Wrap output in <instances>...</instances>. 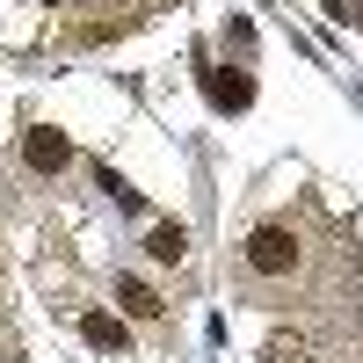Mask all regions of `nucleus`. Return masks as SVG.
Wrapping results in <instances>:
<instances>
[{"instance_id":"obj_4","label":"nucleus","mask_w":363,"mask_h":363,"mask_svg":"<svg viewBox=\"0 0 363 363\" xmlns=\"http://www.w3.org/2000/svg\"><path fill=\"white\" fill-rule=\"evenodd\" d=\"M116 298H124L131 320H160V298H153V284H145V277H116Z\"/></svg>"},{"instance_id":"obj_5","label":"nucleus","mask_w":363,"mask_h":363,"mask_svg":"<svg viewBox=\"0 0 363 363\" xmlns=\"http://www.w3.org/2000/svg\"><path fill=\"white\" fill-rule=\"evenodd\" d=\"M203 87H211V102H218V109H247V102H255V87L240 80V73H211Z\"/></svg>"},{"instance_id":"obj_3","label":"nucleus","mask_w":363,"mask_h":363,"mask_svg":"<svg viewBox=\"0 0 363 363\" xmlns=\"http://www.w3.org/2000/svg\"><path fill=\"white\" fill-rule=\"evenodd\" d=\"M80 335H87V349H116V356L131 349V327L116 320V313H87V320H80Z\"/></svg>"},{"instance_id":"obj_6","label":"nucleus","mask_w":363,"mask_h":363,"mask_svg":"<svg viewBox=\"0 0 363 363\" xmlns=\"http://www.w3.org/2000/svg\"><path fill=\"white\" fill-rule=\"evenodd\" d=\"M145 255H153V262H182V255H189V233H182V225H153V233H145Z\"/></svg>"},{"instance_id":"obj_2","label":"nucleus","mask_w":363,"mask_h":363,"mask_svg":"<svg viewBox=\"0 0 363 363\" xmlns=\"http://www.w3.org/2000/svg\"><path fill=\"white\" fill-rule=\"evenodd\" d=\"M22 160L37 167V174H58L73 160V145H66V131H22Z\"/></svg>"},{"instance_id":"obj_1","label":"nucleus","mask_w":363,"mask_h":363,"mask_svg":"<svg viewBox=\"0 0 363 363\" xmlns=\"http://www.w3.org/2000/svg\"><path fill=\"white\" fill-rule=\"evenodd\" d=\"M247 262L262 269V277L298 269V233H291V225H255V233H247Z\"/></svg>"}]
</instances>
